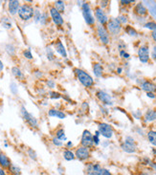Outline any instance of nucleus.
<instances>
[{"mask_svg":"<svg viewBox=\"0 0 156 175\" xmlns=\"http://www.w3.org/2000/svg\"><path fill=\"white\" fill-rule=\"evenodd\" d=\"M76 74L78 77V79L80 81V82L85 86V87H92L93 84H94V81H93L92 77L87 74L85 71L82 70V69H76Z\"/></svg>","mask_w":156,"mask_h":175,"instance_id":"f257e3e1","label":"nucleus"},{"mask_svg":"<svg viewBox=\"0 0 156 175\" xmlns=\"http://www.w3.org/2000/svg\"><path fill=\"white\" fill-rule=\"evenodd\" d=\"M19 17L22 20H29L33 17L34 15V10L30 5H22L18 10Z\"/></svg>","mask_w":156,"mask_h":175,"instance_id":"f03ea898","label":"nucleus"},{"mask_svg":"<svg viewBox=\"0 0 156 175\" xmlns=\"http://www.w3.org/2000/svg\"><path fill=\"white\" fill-rule=\"evenodd\" d=\"M107 28L111 34L117 35L121 31V22L117 18H111L107 22Z\"/></svg>","mask_w":156,"mask_h":175,"instance_id":"7ed1b4c3","label":"nucleus"},{"mask_svg":"<svg viewBox=\"0 0 156 175\" xmlns=\"http://www.w3.org/2000/svg\"><path fill=\"white\" fill-rule=\"evenodd\" d=\"M82 14H83V17L86 21V23L88 25H93L94 24V17H93V15L91 13V11H90V6L87 4V3H84L82 5Z\"/></svg>","mask_w":156,"mask_h":175,"instance_id":"20e7f679","label":"nucleus"},{"mask_svg":"<svg viewBox=\"0 0 156 175\" xmlns=\"http://www.w3.org/2000/svg\"><path fill=\"white\" fill-rule=\"evenodd\" d=\"M122 148L124 151H126L127 153H132L136 150V146L134 140L131 137H127L126 141H124V144H122Z\"/></svg>","mask_w":156,"mask_h":175,"instance_id":"39448f33","label":"nucleus"},{"mask_svg":"<svg viewBox=\"0 0 156 175\" xmlns=\"http://www.w3.org/2000/svg\"><path fill=\"white\" fill-rule=\"evenodd\" d=\"M94 144L93 142V136L89 130H84L82 136V146L84 147H91Z\"/></svg>","mask_w":156,"mask_h":175,"instance_id":"423d86ee","label":"nucleus"},{"mask_svg":"<svg viewBox=\"0 0 156 175\" xmlns=\"http://www.w3.org/2000/svg\"><path fill=\"white\" fill-rule=\"evenodd\" d=\"M99 132L105 138H111L113 135L112 127L107 124H99Z\"/></svg>","mask_w":156,"mask_h":175,"instance_id":"0eeeda50","label":"nucleus"},{"mask_svg":"<svg viewBox=\"0 0 156 175\" xmlns=\"http://www.w3.org/2000/svg\"><path fill=\"white\" fill-rule=\"evenodd\" d=\"M104 169H102L99 164H89L86 168V172L88 175H102Z\"/></svg>","mask_w":156,"mask_h":175,"instance_id":"6e6552de","label":"nucleus"},{"mask_svg":"<svg viewBox=\"0 0 156 175\" xmlns=\"http://www.w3.org/2000/svg\"><path fill=\"white\" fill-rule=\"evenodd\" d=\"M75 156L79 159L80 161H84V160H86V159L89 158L90 153H89V150H88L87 147L81 146V147H79L77 149Z\"/></svg>","mask_w":156,"mask_h":175,"instance_id":"1a4fd4ad","label":"nucleus"},{"mask_svg":"<svg viewBox=\"0 0 156 175\" xmlns=\"http://www.w3.org/2000/svg\"><path fill=\"white\" fill-rule=\"evenodd\" d=\"M138 55H139V59L141 62L146 63L149 61L150 59V51L149 48L146 46H143L139 49L138 51Z\"/></svg>","mask_w":156,"mask_h":175,"instance_id":"9d476101","label":"nucleus"},{"mask_svg":"<svg viewBox=\"0 0 156 175\" xmlns=\"http://www.w3.org/2000/svg\"><path fill=\"white\" fill-rule=\"evenodd\" d=\"M96 95H97L98 99H99L101 101H102V102H104L105 105H111L112 103H113L112 101H111L110 96H109V95H108L107 93H105V91H103V90H99V91H97Z\"/></svg>","mask_w":156,"mask_h":175,"instance_id":"9b49d317","label":"nucleus"},{"mask_svg":"<svg viewBox=\"0 0 156 175\" xmlns=\"http://www.w3.org/2000/svg\"><path fill=\"white\" fill-rule=\"evenodd\" d=\"M50 13H51V17L53 18V21L56 23L58 26H61L63 24V18H62L60 13H59L55 8H52L50 10Z\"/></svg>","mask_w":156,"mask_h":175,"instance_id":"f8f14e48","label":"nucleus"},{"mask_svg":"<svg viewBox=\"0 0 156 175\" xmlns=\"http://www.w3.org/2000/svg\"><path fill=\"white\" fill-rule=\"evenodd\" d=\"M97 32H98V36L101 40H102V42L105 44H107L109 41V36H108V33H107L106 29L104 26H99L97 29Z\"/></svg>","mask_w":156,"mask_h":175,"instance_id":"ddd939ff","label":"nucleus"},{"mask_svg":"<svg viewBox=\"0 0 156 175\" xmlns=\"http://www.w3.org/2000/svg\"><path fill=\"white\" fill-rule=\"evenodd\" d=\"M95 14H96V17H97L98 21L101 23V24H102V26L106 24V23H107V17H106V14L105 13V12L103 11V9H101V8H96Z\"/></svg>","mask_w":156,"mask_h":175,"instance_id":"4468645a","label":"nucleus"},{"mask_svg":"<svg viewBox=\"0 0 156 175\" xmlns=\"http://www.w3.org/2000/svg\"><path fill=\"white\" fill-rule=\"evenodd\" d=\"M22 115L23 117H24V119L26 120V122L31 125V126H33V127H36L37 126V122L36 119L31 115L30 113H28L27 111L24 109V108H22Z\"/></svg>","mask_w":156,"mask_h":175,"instance_id":"2eb2a0df","label":"nucleus"},{"mask_svg":"<svg viewBox=\"0 0 156 175\" xmlns=\"http://www.w3.org/2000/svg\"><path fill=\"white\" fill-rule=\"evenodd\" d=\"M142 89L147 93H152L156 90V86L150 82H145L142 84Z\"/></svg>","mask_w":156,"mask_h":175,"instance_id":"dca6fc26","label":"nucleus"},{"mask_svg":"<svg viewBox=\"0 0 156 175\" xmlns=\"http://www.w3.org/2000/svg\"><path fill=\"white\" fill-rule=\"evenodd\" d=\"M19 10V2L17 0H13V1L9 2V11L12 14L17 13Z\"/></svg>","mask_w":156,"mask_h":175,"instance_id":"f3484780","label":"nucleus"},{"mask_svg":"<svg viewBox=\"0 0 156 175\" xmlns=\"http://www.w3.org/2000/svg\"><path fill=\"white\" fill-rule=\"evenodd\" d=\"M56 50H57V52H58L59 55H61L63 58H66V57H67V53H66V50H65V48H64V46L62 45V43H61L59 40H58L57 43H56Z\"/></svg>","mask_w":156,"mask_h":175,"instance_id":"a211bd4d","label":"nucleus"},{"mask_svg":"<svg viewBox=\"0 0 156 175\" xmlns=\"http://www.w3.org/2000/svg\"><path fill=\"white\" fill-rule=\"evenodd\" d=\"M48 115L50 117H57L59 119H64V118H66V115L63 112H61V111H59V110H56V109H51L48 112Z\"/></svg>","mask_w":156,"mask_h":175,"instance_id":"6ab92c4d","label":"nucleus"},{"mask_svg":"<svg viewBox=\"0 0 156 175\" xmlns=\"http://www.w3.org/2000/svg\"><path fill=\"white\" fill-rule=\"evenodd\" d=\"M0 165L3 166V168H9L11 166V162L6 155L4 154H0Z\"/></svg>","mask_w":156,"mask_h":175,"instance_id":"aec40b11","label":"nucleus"},{"mask_svg":"<svg viewBox=\"0 0 156 175\" xmlns=\"http://www.w3.org/2000/svg\"><path fill=\"white\" fill-rule=\"evenodd\" d=\"M93 72H94L95 76L100 78L102 77L103 75V72H104V69H103V66L100 64V63H96V64L93 66Z\"/></svg>","mask_w":156,"mask_h":175,"instance_id":"412c9836","label":"nucleus"},{"mask_svg":"<svg viewBox=\"0 0 156 175\" xmlns=\"http://www.w3.org/2000/svg\"><path fill=\"white\" fill-rule=\"evenodd\" d=\"M145 119L147 122H152L156 119V111L155 110H149L145 115Z\"/></svg>","mask_w":156,"mask_h":175,"instance_id":"4be33fe9","label":"nucleus"},{"mask_svg":"<svg viewBox=\"0 0 156 175\" xmlns=\"http://www.w3.org/2000/svg\"><path fill=\"white\" fill-rule=\"evenodd\" d=\"M135 12L136 13H138L139 15H145L146 13V9L144 7V5L142 3H139L136 7H135Z\"/></svg>","mask_w":156,"mask_h":175,"instance_id":"5701e85b","label":"nucleus"},{"mask_svg":"<svg viewBox=\"0 0 156 175\" xmlns=\"http://www.w3.org/2000/svg\"><path fill=\"white\" fill-rule=\"evenodd\" d=\"M55 9H56L59 13H63L65 9V5L63 1H57L55 3Z\"/></svg>","mask_w":156,"mask_h":175,"instance_id":"b1692460","label":"nucleus"},{"mask_svg":"<svg viewBox=\"0 0 156 175\" xmlns=\"http://www.w3.org/2000/svg\"><path fill=\"white\" fill-rule=\"evenodd\" d=\"M63 157H64L65 160H67V161H72V160H74V159L76 158L75 154L72 152V151H70V150H65L64 151V152H63Z\"/></svg>","mask_w":156,"mask_h":175,"instance_id":"393cba45","label":"nucleus"},{"mask_svg":"<svg viewBox=\"0 0 156 175\" xmlns=\"http://www.w3.org/2000/svg\"><path fill=\"white\" fill-rule=\"evenodd\" d=\"M147 137H149L150 142L153 146H156V131H150L147 134Z\"/></svg>","mask_w":156,"mask_h":175,"instance_id":"a878e982","label":"nucleus"},{"mask_svg":"<svg viewBox=\"0 0 156 175\" xmlns=\"http://www.w3.org/2000/svg\"><path fill=\"white\" fill-rule=\"evenodd\" d=\"M12 72H13V74L17 77V78H24V76H23V74L21 73V71L17 68V67H13V69H12Z\"/></svg>","mask_w":156,"mask_h":175,"instance_id":"bb28decb","label":"nucleus"},{"mask_svg":"<svg viewBox=\"0 0 156 175\" xmlns=\"http://www.w3.org/2000/svg\"><path fill=\"white\" fill-rule=\"evenodd\" d=\"M57 138L60 141H65L66 140V136L64 134V130L63 129H59L57 132Z\"/></svg>","mask_w":156,"mask_h":175,"instance_id":"cd10ccee","label":"nucleus"},{"mask_svg":"<svg viewBox=\"0 0 156 175\" xmlns=\"http://www.w3.org/2000/svg\"><path fill=\"white\" fill-rule=\"evenodd\" d=\"M10 169H11V171H12L13 174H15V175H18V174L20 173V169L17 168V166H14V165H11Z\"/></svg>","mask_w":156,"mask_h":175,"instance_id":"c85d7f7f","label":"nucleus"},{"mask_svg":"<svg viewBox=\"0 0 156 175\" xmlns=\"http://www.w3.org/2000/svg\"><path fill=\"white\" fill-rule=\"evenodd\" d=\"M145 27L153 31V30L156 29V23H154V22H149V23H146V24L145 25Z\"/></svg>","mask_w":156,"mask_h":175,"instance_id":"c756f323","label":"nucleus"},{"mask_svg":"<svg viewBox=\"0 0 156 175\" xmlns=\"http://www.w3.org/2000/svg\"><path fill=\"white\" fill-rule=\"evenodd\" d=\"M50 97H51L52 99H59V98H60L61 96H60V94H59V93H57V92H51V93H50Z\"/></svg>","mask_w":156,"mask_h":175,"instance_id":"7c9ffc66","label":"nucleus"},{"mask_svg":"<svg viewBox=\"0 0 156 175\" xmlns=\"http://www.w3.org/2000/svg\"><path fill=\"white\" fill-rule=\"evenodd\" d=\"M127 32L130 36H136V31L133 30L132 28H130V27H127Z\"/></svg>","mask_w":156,"mask_h":175,"instance_id":"2f4dec72","label":"nucleus"},{"mask_svg":"<svg viewBox=\"0 0 156 175\" xmlns=\"http://www.w3.org/2000/svg\"><path fill=\"white\" fill-rule=\"evenodd\" d=\"M24 55H25V58H27V59H31L33 58V55H32V54H31V52L29 51V50H26V51H24Z\"/></svg>","mask_w":156,"mask_h":175,"instance_id":"473e14b6","label":"nucleus"},{"mask_svg":"<svg viewBox=\"0 0 156 175\" xmlns=\"http://www.w3.org/2000/svg\"><path fill=\"white\" fill-rule=\"evenodd\" d=\"M53 143L56 146H60L61 145H62V142L60 141V140H59L58 138H55V139H53Z\"/></svg>","mask_w":156,"mask_h":175,"instance_id":"72a5a7b5","label":"nucleus"},{"mask_svg":"<svg viewBox=\"0 0 156 175\" xmlns=\"http://www.w3.org/2000/svg\"><path fill=\"white\" fill-rule=\"evenodd\" d=\"M93 142H94L95 145H99L100 144V139H99V137L97 136V135L93 136Z\"/></svg>","mask_w":156,"mask_h":175,"instance_id":"f704fd0d","label":"nucleus"},{"mask_svg":"<svg viewBox=\"0 0 156 175\" xmlns=\"http://www.w3.org/2000/svg\"><path fill=\"white\" fill-rule=\"evenodd\" d=\"M151 55H152L153 59L156 60V46L153 47V50H152V54H151Z\"/></svg>","mask_w":156,"mask_h":175,"instance_id":"c9c22d12","label":"nucleus"},{"mask_svg":"<svg viewBox=\"0 0 156 175\" xmlns=\"http://www.w3.org/2000/svg\"><path fill=\"white\" fill-rule=\"evenodd\" d=\"M120 54H121V55H124V58H127H127L129 57V55L127 54V53H124V51H121Z\"/></svg>","mask_w":156,"mask_h":175,"instance_id":"e433bc0d","label":"nucleus"},{"mask_svg":"<svg viewBox=\"0 0 156 175\" xmlns=\"http://www.w3.org/2000/svg\"><path fill=\"white\" fill-rule=\"evenodd\" d=\"M102 175H111V173H110V171L107 170V169H104Z\"/></svg>","mask_w":156,"mask_h":175,"instance_id":"4c0bfd02","label":"nucleus"},{"mask_svg":"<svg viewBox=\"0 0 156 175\" xmlns=\"http://www.w3.org/2000/svg\"><path fill=\"white\" fill-rule=\"evenodd\" d=\"M151 36H152V38L156 41V29L152 31V35H151Z\"/></svg>","mask_w":156,"mask_h":175,"instance_id":"58836bf2","label":"nucleus"},{"mask_svg":"<svg viewBox=\"0 0 156 175\" xmlns=\"http://www.w3.org/2000/svg\"><path fill=\"white\" fill-rule=\"evenodd\" d=\"M3 68H4V66H3V63H2V61L0 60V72H1V71L3 70Z\"/></svg>","mask_w":156,"mask_h":175,"instance_id":"ea45409f","label":"nucleus"},{"mask_svg":"<svg viewBox=\"0 0 156 175\" xmlns=\"http://www.w3.org/2000/svg\"><path fill=\"white\" fill-rule=\"evenodd\" d=\"M147 97H150V98H154L155 96L153 95V93H147Z\"/></svg>","mask_w":156,"mask_h":175,"instance_id":"a19ab883","label":"nucleus"},{"mask_svg":"<svg viewBox=\"0 0 156 175\" xmlns=\"http://www.w3.org/2000/svg\"><path fill=\"white\" fill-rule=\"evenodd\" d=\"M131 2H133V1H121L122 4H129V3H131Z\"/></svg>","mask_w":156,"mask_h":175,"instance_id":"79ce46f5","label":"nucleus"},{"mask_svg":"<svg viewBox=\"0 0 156 175\" xmlns=\"http://www.w3.org/2000/svg\"><path fill=\"white\" fill-rule=\"evenodd\" d=\"M107 3H108L107 1H103V2H102V6H103V7H104V6L105 7V6L107 5Z\"/></svg>","mask_w":156,"mask_h":175,"instance_id":"37998d69","label":"nucleus"},{"mask_svg":"<svg viewBox=\"0 0 156 175\" xmlns=\"http://www.w3.org/2000/svg\"><path fill=\"white\" fill-rule=\"evenodd\" d=\"M48 85H51L52 87H54V82H48Z\"/></svg>","mask_w":156,"mask_h":175,"instance_id":"c03bdc74","label":"nucleus"},{"mask_svg":"<svg viewBox=\"0 0 156 175\" xmlns=\"http://www.w3.org/2000/svg\"><path fill=\"white\" fill-rule=\"evenodd\" d=\"M0 174H1V175H4V172H3V170H0Z\"/></svg>","mask_w":156,"mask_h":175,"instance_id":"a18cd8bd","label":"nucleus"}]
</instances>
